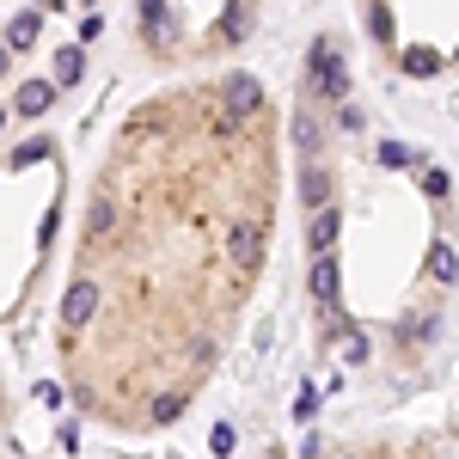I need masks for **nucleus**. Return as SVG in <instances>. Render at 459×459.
<instances>
[{"mask_svg":"<svg viewBox=\"0 0 459 459\" xmlns=\"http://www.w3.org/2000/svg\"><path fill=\"white\" fill-rule=\"evenodd\" d=\"M318 459H447V429H368Z\"/></svg>","mask_w":459,"mask_h":459,"instance_id":"nucleus-2","label":"nucleus"},{"mask_svg":"<svg viewBox=\"0 0 459 459\" xmlns=\"http://www.w3.org/2000/svg\"><path fill=\"white\" fill-rule=\"evenodd\" d=\"M6 423H13V380H6V361H0V441H6Z\"/></svg>","mask_w":459,"mask_h":459,"instance_id":"nucleus-3","label":"nucleus"},{"mask_svg":"<svg viewBox=\"0 0 459 459\" xmlns=\"http://www.w3.org/2000/svg\"><path fill=\"white\" fill-rule=\"evenodd\" d=\"M288 203L282 99L203 68L110 123L56 282V386L117 441L172 435L233 361Z\"/></svg>","mask_w":459,"mask_h":459,"instance_id":"nucleus-1","label":"nucleus"}]
</instances>
